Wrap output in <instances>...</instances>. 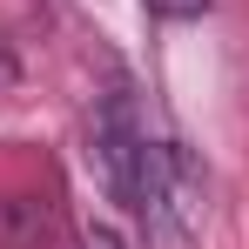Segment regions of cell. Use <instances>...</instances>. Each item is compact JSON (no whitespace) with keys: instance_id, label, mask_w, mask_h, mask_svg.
Returning <instances> with one entry per match:
<instances>
[{"instance_id":"1","label":"cell","mask_w":249,"mask_h":249,"mask_svg":"<svg viewBox=\"0 0 249 249\" xmlns=\"http://www.w3.org/2000/svg\"><path fill=\"white\" fill-rule=\"evenodd\" d=\"M142 7H148L155 20H202L215 0H142Z\"/></svg>"},{"instance_id":"2","label":"cell","mask_w":249,"mask_h":249,"mask_svg":"<svg viewBox=\"0 0 249 249\" xmlns=\"http://www.w3.org/2000/svg\"><path fill=\"white\" fill-rule=\"evenodd\" d=\"M88 249H122V243H115V236H108V229H94V243H88Z\"/></svg>"}]
</instances>
